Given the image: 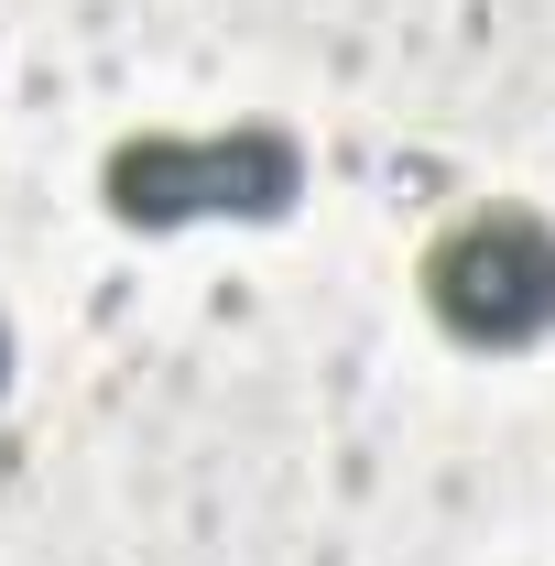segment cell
Here are the masks:
<instances>
[{
  "label": "cell",
  "mask_w": 555,
  "mask_h": 566,
  "mask_svg": "<svg viewBox=\"0 0 555 566\" xmlns=\"http://www.w3.org/2000/svg\"><path fill=\"white\" fill-rule=\"evenodd\" d=\"M425 316L458 338V349H534L555 327V218L545 208H458L436 240H425Z\"/></svg>",
  "instance_id": "7a4b0ae2"
},
{
  "label": "cell",
  "mask_w": 555,
  "mask_h": 566,
  "mask_svg": "<svg viewBox=\"0 0 555 566\" xmlns=\"http://www.w3.org/2000/svg\"><path fill=\"white\" fill-rule=\"evenodd\" d=\"M0 392H11V327H0Z\"/></svg>",
  "instance_id": "3957f363"
},
{
  "label": "cell",
  "mask_w": 555,
  "mask_h": 566,
  "mask_svg": "<svg viewBox=\"0 0 555 566\" xmlns=\"http://www.w3.org/2000/svg\"><path fill=\"white\" fill-rule=\"evenodd\" d=\"M98 197L132 229H197V218H283L305 197V153L273 120H229V132H132L109 142Z\"/></svg>",
  "instance_id": "6da1fadb"
}]
</instances>
